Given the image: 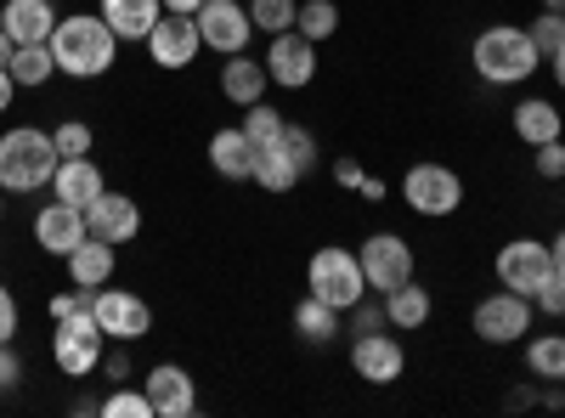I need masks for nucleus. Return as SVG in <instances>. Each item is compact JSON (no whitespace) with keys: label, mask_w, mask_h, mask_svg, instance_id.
<instances>
[{"label":"nucleus","mask_w":565,"mask_h":418,"mask_svg":"<svg viewBox=\"0 0 565 418\" xmlns=\"http://www.w3.org/2000/svg\"><path fill=\"white\" fill-rule=\"evenodd\" d=\"M45 45H52V57H57V74H68V79H103L119 63V34L103 23V12L57 18Z\"/></svg>","instance_id":"obj_1"},{"label":"nucleus","mask_w":565,"mask_h":418,"mask_svg":"<svg viewBox=\"0 0 565 418\" xmlns=\"http://www.w3.org/2000/svg\"><path fill=\"white\" fill-rule=\"evenodd\" d=\"M57 164H63V153L52 142V130L18 125V130L0 136V193H40V187H52Z\"/></svg>","instance_id":"obj_2"},{"label":"nucleus","mask_w":565,"mask_h":418,"mask_svg":"<svg viewBox=\"0 0 565 418\" xmlns=\"http://www.w3.org/2000/svg\"><path fill=\"white\" fill-rule=\"evenodd\" d=\"M469 63H476V74H481L487 85H521V79L537 74L543 57H537V45H532L526 29L498 23V29H481V34H476V45H469Z\"/></svg>","instance_id":"obj_3"},{"label":"nucleus","mask_w":565,"mask_h":418,"mask_svg":"<svg viewBox=\"0 0 565 418\" xmlns=\"http://www.w3.org/2000/svg\"><path fill=\"white\" fill-rule=\"evenodd\" d=\"M306 289L317 294V300H328L334 311H351L362 294H367V277H362V260L351 255V249H317L311 255V266H306Z\"/></svg>","instance_id":"obj_4"},{"label":"nucleus","mask_w":565,"mask_h":418,"mask_svg":"<svg viewBox=\"0 0 565 418\" xmlns=\"http://www.w3.org/2000/svg\"><path fill=\"white\" fill-rule=\"evenodd\" d=\"M103 322H97V311H79V317H63L57 322V334H52V356H57V367L68 379H85L90 367L103 362Z\"/></svg>","instance_id":"obj_5"},{"label":"nucleus","mask_w":565,"mask_h":418,"mask_svg":"<svg viewBox=\"0 0 565 418\" xmlns=\"http://www.w3.org/2000/svg\"><path fill=\"white\" fill-rule=\"evenodd\" d=\"M402 199H407L413 215H436L441 221V215H452L463 204V181L447 164H413L407 181H402Z\"/></svg>","instance_id":"obj_6"},{"label":"nucleus","mask_w":565,"mask_h":418,"mask_svg":"<svg viewBox=\"0 0 565 418\" xmlns=\"http://www.w3.org/2000/svg\"><path fill=\"white\" fill-rule=\"evenodd\" d=\"M356 260H362V277H367L373 294H391V289L413 283V249L396 238V232H373V238L356 249Z\"/></svg>","instance_id":"obj_7"},{"label":"nucleus","mask_w":565,"mask_h":418,"mask_svg":"<svg viewBox=\"0 0 565 418\" xmlns=\"http://www.w3.org/2000/svg\"><path fill=\"white\" fill-rule=\"evenodd\" d=\"M249 34H255V18H249V7H238V0H204L199 7V40L210 45V52L238 57V52H249Z\"/></svg>","instance_id":"obj_8"},{"label":"nucleus","mask_w":565,"mask_h":418,"mask_svg":"<svg viewBox=\"0 0 565 418\" xmlns=\"http://www.w3.org/2000/svg\"><path fill=\"white\" fill-rule=\"evenodd\" d=\"M548 271H554V249L537 244V238H514V244L498 249V283L514 289V294H526V300L543 289Z\"/></svg>","instance_id":"obj_9"},{"label":"nucleus","mask_w":565,"mask_h":418,"mask_svg":"<svg viewBox=\"0 0 565 418\" xmlns=\"http://www.w3.org/2000/svg\"><path fill=\"white\" fill-rule=\"evenodd\" d=\"M476 334L487 345H514L521 334H532V300L514 294V289H498L476 306Z\"/></svg>","instance_id":"obj_10"},{"label":"nucleus","mask_w":565,"mask_h":418,"mask_svg":"<svg viewBox=\"0 0 565 418\" xmlns=\"http://www.w3.org/2000/svg\"><path fill=\"white\" fill-rule=\"evenodd\" d=\"M97 322H103V334L108 340H119V345H130V340H141L153 329V306L141 300V294H130V289H97Z\"/></svg>","instance_id":"obj_11"},{"label":"nucleus","mask_w":565,"mask_h":418,"mask_svg":"<svg viewBox=\"0 0 565 418\" xmlns=\"http://www.w3.org/2000/svg\"><path fill=\"white\" fill-rule=\"evenodd\" d=\"M266 74H271V85H282V90H306V85L317 79V45H311L300 29H289V34H271Z\"/></svg>","instance_id":"obj_12"},{"label":"nucleus","mask_w":565,"mask_h":418,"mask_svg":"<svg viewBox=\"0 0 565 418\" xmlns=\"http://www.w3.org/2000/svg\"><path fill=\"white\" fill-rule=\"evenodd\" d=\"M148 52H153V63L159 68H186L199 52H204V40H199V18H175V12H164L159 23H153V34H148Z\"/></svg>","instance_id":"obj_13"},{"label":"nucleus","mask_w":565,"mask_h":418,"mask_svg":"<svg viewBox=\"0 0 565 418\" xmlns=\"http://www.w3.org/2000/svg\"><path fill=\"white\" fill-rule=\"evenodd\" d=\"M351 367H356V379H367V385H396L402 367H407V351H402V340H391L385 329H380V334H356Z\"/></svg>","instance_id":"obj_14"},{"label":"nucleus","mask_w":565,"mask_h":418,"mask_svg":"<svg viewBox=\"0 0 565 418\" xmlns=\"http://www.w3.org/2000/svg\"><path fill=\"white\" fill-rule=\"evenodd\" d=\"M90 238V226H85V210H74V204H45L40 215H34V244L45 249V255H74L79 244Z\"/></svg>","instance_id":"obj_15"},{"label":"nucleus","mask_w":565,"mask_h":418,"mask_svg":"<svg viewBox=\"0 0 565 418\" xmlns=\"http://www.w3.org/2000/svg\"><path fill=\"white\" fill-rule=\"evenodd\" d=\"M148 401H153V418H193V407H199L193 374L175 362H159L148 374Z\"/></svg>","instance_id":"obj_16"},{"label":"nucleus","mask_w":565,"mask_h":418,"mask_svg":"<svg viewBox=\"0 0 565 418\" xmlns=\"http://www.w3.org/2000/svg\"><path fill=\"white\" fill-rule=\"evenodd\" d=\"M85 226H90V238L130 244L136 232H141V210H136V199H125V193H103L97 204L85 210Z\"/></svg>","instance_id":"obj_17"},{"label":"nucleus","mask_w":565,"mask_h":418,"mask_svg":"<svg viewBox=\"0 0 565 418\" xmlns=\"http://www.w3.org/2000/svg\"><path fill=\"white\" fill-rule=\"evenodd\" d=\"M0 29L18 45H45L57 29V7L52 0H7V7H0Z\"/></svg>","instance_id":"obj_18"},{"label":"nucleus","mask_w":565,"mask_h":418,"mask_svg":"<svg viewBox=\"0 0 565 418\" xmlns=\"http://www.w3.org/2000/svg\"><path fill=\"white\" fill-rule=\"evenodd\" d=\"M52 193L63 199V204H74V210H90L108 187H103V170L90 164V153L85 159H63L57 164V175H52Z\"/></svg>","instance_id":"obj_19"},{"label":"nucleus","mask_w":565,"mask_h":418,"mask_svg":"<svg viewBox=\"0 0 565 418\" xmlns=\"http://www.w3.org/2000/svg\"><path fill=\"white\" fill-rule=\"evenodd\" d=\"M210 164H215V175H226V181H255V142L244 136V125L238 130H215L210 136Z\"/></svg>","instance_id":"obj_20"},{"label":"nucleus","mask_w":565,"mask_h":418,"mask_svg":"<svg viewBox=\"0 0 565 418\" xmlns=\"http://www.w3.org/2000/svg\"><path fill=\"white\" fill-rule=\"evenodd\" d=\"M114 266H119V244H108V238H85V244L68 255V283H79V289H108Z\"/></svg>","instance_id":"obj_21"},{"label":"nucleus","mask_w":565,"mask_h":418,"mask_svg":"<svg viewBox=\"0 0 565 418\" xmlns=\"http://www.w3.org/2000/svg\"><path fill=\"white\" fill-rule=\"evenodd\" d=\"M266 85H271L266 63H255V57H244V52L221 63V97H226V103L249 108V103H260V97H266Z\"/></svg>","instance_id":"obj_22"},{"label":"nucleus","mask_w":565,"mask_h":418,"mask_svg":"<svg viewBox=\"0 0 565 418\" xmlns=\"http://www.w3.org/2000/svg\"><path fill=\"white\" fill-rule=\"evenodd\" d=\"M159 18H164V0H103V23L119 40H148Z\"/></svg>","instance_id":"obj_23"},{"label":"nucleus","mask_w":565,"mask_h":418,"mask_svg":"<svg viewBox=\"0 0 565 418\" xmlns=\"http://www.w3.org/2000/svg\"><path fill=\"white\" fill-rule=\"evenodd\" d=\"M385 311H391V329L418 334L424 322H430L436 300H430V289H418V277H413V283H402V289H391V294H385Z\"/></svg>","instance_id":"obj_24"},{"label":"nucleus","mask_w":565,"mask_h":418,"mask_svg":"<svg viewBox=\"0 0 565 418\" xmlns=\"http://www.w3.org/2000/svg\"><path fill=\"white\" fill-rule=\"evenodd\" d=\"M255 181H260V187L266 193H289L295 187V181H300V164L289 159V148H282V136H277V142H266V148H255Z\"/></svg>","instance_id":"obj_25"},{"label":"nucleus","mask_w":565,"mask_h":418,"mask_svg":"<svg viewBox=\"0 0 565 418\" xmlns=\"http://www.w3.org/2000/svg\"><path fill=\"white\" fill-rule=\"evenodd\" d=\"M514 136H521L526 148L559 142V108H554V103H543V97L521 103V108H514Z\"/></svg>","instance_id":"obj_26"},{"label":"nucleus","mask_w":565,"mask_h":418,"mask_svg":"<svg viewBox=\"0 0 565 418\" xmlns=\"http://www.w3.org/2000/svg\"><path fill=\"white\" fill-rule=\"evenodd\" d=\"M295 334L311 340V345H328V340L340 334V311L328 306V300H317V294H306V300L295 306Z\"/></svg>","instance_id":"obj_27"},{"label":"nucleus","mask_w":565,"mask_h":418,"mask_svg":"<svg viewBox=\"0 0 565 418\" xmlns=\"http://www.w3.org/2000/svg\"><path fill=\"white\" fill-rule=\"evenodd\" d=\"M7 68H12V79H18V85H29V90H34V85H45V79L57 74V57H52V45H18Z\"/></svg>","instance_id":"obj_28"},{"label":"nucleus","mask_w":565,"mask_h":418,"mask_svg":"<svg viewBox=\"0 0 565 418\" xmlns=\"http://www.w3.org/2000/svg\"><path fill=\"white\" fill-rule=\"evenodd\" d=\"M526 367H532L537 379L559 385V379H565V334H537V340L526 345Z\"/></svg>","instance_id":"obj_29"},{"label":"nucleus","mask_w":565,"mask_h":418,"mask_svg":"<svg viewBox=\"0 0 565 418\" xmlns=\"http://www.w3.org/2000/svg\"><path fill=\"white\" fill-rule=\"evenodd\" d=\"M295 29L317 45V40H328V34H334L340 29V7H334V0H300V18H295Z\"/></svg>","instance_id":"obj_30"},{"label":"nucleus","mask_w":565,"mask_h":418,"mask_svg":"<svg viewBox=\"0 0 565 418\" xmlns=\"http://www.w3.org/2000/svg\"><path fill=\"white\" fill-rule=\"evenodd\" d=\"M249 18L266 34H289L295 18H300V0H249Z\"/></svg>","instance_id":"obj_31"},{"label":"nucleus","mask_w":565,"mask_h":418,"mask_svg":"<svg viewBox=\"0 0 565 418\" xmlns=\"http://www.w3.org/2000/svg\"><path fill=\"white\" fill-rule=\"evenodd\" d=\"M526 34H532V45H537V57L548 63L559 45H565V12H548V7H543V18H537Z\"/></svg>","instance_id":"obj_32"},{"label":"nucleus","mask_w":565,"mask_h":418,"mask_svg":"<svg viewBox=\"0 0 565 418\" xmlns=\"http://www.w3.org/2000/svg\"><path fill=\"white\" fill-rule=\"evenodd\" d=\"M380 329H391V311H385V300H373V289L351 306V334H380Z\"/></svg>","instance_id":"obj_33"},{"label":"nucleus","mask_w":565,"mask_h":418,"mask_svg":"<svg viewBox=\"0 0 565 418\" xmlns=\"http://www.w3.org/2000/svg\"><path fill=\"white\" fill-rule=\"evenodd\" d=\"M244 136L255 148H266V142H277L282 136V114L277 108H260V103H249V119H244Z\"/></svg>","instance_id":"obj_34"},{"label":"nucleus","mask_w":565,"mask_h":418,"mask_svg":"<svg viewBox=\"0 0 565 418\" xmlns=\"http://www.w3.org/2000/svg\"><path fill=\"white\" fill-rule=\"evenodd\" d=\"M52 142H57L63 159H85V153H90V125H85V119H63V125L52 130Z\"/></svg>","instance_id":"obj_35"},{"label":"nucleus","mask_w":565,"mask_h":418,"mask_svg":"<svg viewBox=\"0 0 565 418\" xmlns=\"http://www.w3.org/2000/svg\"><path fill=\"white\" fill-rule=\"evenodd\" d=\"M282 148H289V159L300 164V175L317 170V136L306 125H282Z\"/></svg>","instance_id":"obj_36"},{"label":"nucleus","mask_w":565,"mask_h":418,"mask_svg":"<svg viewBox=\"0 0 565 418\" xmlns=\"http://www.w3.org/2000/svg\"><path fill=\"white\" fill-rule=\"evenodd\" d=\"M103 418H153V401H148V390H114L103 401Z\"/></svg>","instance_id":"obj_37"},{"label":"nucleus","mask_w":565,"mask_h":418,"mask_svg":"<svg viewBox=\"0 0 565 418\" xmlns=\"http://www.w3.org/2000/svg\"><path fill=\"white\" fill-rule=\"evenodd\" d=\"M532 306H543L548 317H565V260H554V271L543 277V289L532 294Z\"/></svg>","instance_id":"obj_38"},{"label":"nucleus","mask_w":565,"mask_h":418,"mask_svg":"<svg viewBox=\"0 0 565 418\" xmlns=\"http://www.w3.org/2000/svg\"><path fill=\"white\" fill-rule=\"evenodd\" d=\"M90 306H97V289H68V294H57L52 300V322H63V317H79V311H90Z\"/></svg>","instance_id":"obj_39"},{"label":"nucleus","mask_w":565,"mask_h":418,"mask_svg":"<svg viewBox=\"0 0 565 418\" xmlns=\"http://www.w3.org/2000/svg\"><path fill=\"white\" fill-rule=\"evenodd\" d=\"M537 175L543 181H559L565 175V142H543L537 148Z\"/></svg>","instance_id":"obj_40"},{"label":"nucleus","mask_w":565,"mask_h":418,"mask_svg":"<svg viewBox=\"0 0 565 418\" xmlns=\"http://www.w3.org/2000/svg\"><path fill=\"white\" fill-rule=\"evenodd\" d=\"M23 385V356L12 345H0V390H18Z\"/></svg>","instance_id":"obj_41"},{"label":"nucleus","mask_w":565,"mask_h":418,"mask_svg":"<svg viewBox=\"0 0 565 418\" xmlns=\"http://www.w3.org/2000/svg\"><path fill=\"white\" fill-rule=\"evenodd\" d=\"M12 334H18V300H12L7 283H0V345H12Z\"/></svg>","instance_id":"obj_42"},{"label":"nucleus","mask_w":565,"mask_h":418,"mask_svg":"<svg viewBox=\"0 0 565 418\" xmlns=\"http://www.w3.org/2000/svg\"><path fill=\"white\" fill-rule=\"evenodd\" d=\"M103 374H108L114 385H125V379H130V356H125V351H108V356H103Z\"/></svg>","instance_id":"obj_43"},{"label":"nucleus","mask_w":565,"mask_h":418,"mask_svg":"<svg viewBox=\"0 0 565 418\" xmlns=\"http://www.w3.org/2000/svg\"><path fill=\"white\" fill-rule=\"evenodd\" d=\"M334 181H340V187H356V181H362V164H356V159H340V164H334Z\"/></svg>","instance_id":"obj_44"},{"label":"nucleus","mask_w":565,"mask_h":418,"mask_svg":"<svg viewBox=\"0 0 565 418\" xmlns=\"http://www.w3.org/2000/svg\"><path fill=\"white\" fill-rule=\"evenodd\" d=\"M356 193H362L367 204H380V199H385V181H380V175H362V181H356Z\"/></svg>","instance_id":"obj_45"},{"label":"nucleus","mask_w":565,"mask_h":418,"mask_svg":"<svg viewBox=\"0 0 565 418\" xmlns=\"http://www.w3.org/2000/svg\"><path fill=\"white\" fill-rule=\"evenodd\" d=\"M199 7L204 0H164V12H175V18H199Z\"/></svg>","instance_id":"obj_46"},{"label":"nucleus","mask_w":565,"mask_h":418,"mask_svg":"<svg viewBox=\"0 0 565 418\" xmlns=\"http://www.w3.org/2000/svg\"><path fill=\"white\" fill-rule=\"evenodd\" d=\"M12 90H18V79H12V68H0V114L12 108Z\"/></svg>","instance_id":"obj_47"},{"label":"nucleus","mask_w":565,"mask_h":418,"mask_svg":"<svg viewBox=\"0 0 565 418\" xmlns=\"http://www.w3.org/2000/svg\"><path fill=\"white\" fill-rule=\"evenodd\" d=\"M12 52H18V40H12L7 29H0V68H7V63H12Z\"/></svg>","instance_id":"obj_48"},{"label":"nucleus","mask_w":565,"mask_h":418,"mask_svg":"<svg viewBox=\"0 0 565 418\" xmlns=\"http://www.w3.org/2000/svg\"><path fill=\"white\" fill-rule=\"evenodd\" d=\"M548 63H554V79H559V90H565V45H559V52H554Z\"/></svg>","instance_id":"obj_49"},{"label":"nucleus","mask_w":565,"mask_h":418,"mask_svg":"<svg viewBox=\"0 0 565 418\" xmlns=\"http://www.w3.org/2000/svg\"><path fill=\"white\" fill-rule=\"evenodd\" d=\"M554 260H565V232H559V238H554Z\"/></svg>","instance_id":"obj_50"},{"label":"nucleus","mask_w":565,"mask_h":418,"mask_svg":"<svg viewBox=\"0 0 565 418\" xmlns=\"http://www.w3.org/2000/svg\"><path fill=\"white\" fill-rule=\"evenodd\" d=\"M543 7H548V12H565V0H543Z\"/></svg>","instance_id":"obj_51"},{"label":"nucleus","mask_w":565,"mask_h":418,"mask_svg":"<svg viewBox=\"0 0 565 418\" xmlns=\"http://www.w3.org/2000/svg\"><path fill=\"white\" fill-rule=\"evenodd\" d=\"M0 210H7V199H0Z\"/></svg>","instance_id":"obj_52"}]
</instances>
